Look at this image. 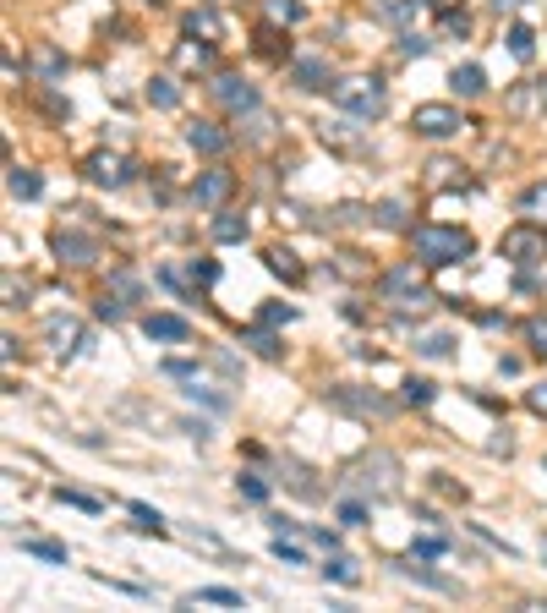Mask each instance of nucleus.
<instances>
[{
	"mask_svg": "<svg viewBox=\"0 0 547 613\" xmlns=\"http://www.w3.org/2000/svg\"><path fill=\"white\" fill-rule=\"evenodd\" d=\"M400 477H405L400 455H389V449H367V455L345 471V488L362 493V499H372V504H389V499H400V488H405Z\"/></svg>",
	"mask_w": 547,
	"mask_h": 613,
	"instance_id": "1",
	"label": "nucleus"
},
{
	"mask_svg": "<svg viewBox=\"0 0 547 613\" xmlns=\"http://www.w3.org/2000/svg\"><path fill=\"white\" fill-rule=\"evenodd\" d=\"M378 296L389 302L400 318H422L427 307H433V291H427V274H422V258H411V263H394V269H383V280H378Z\"/></svg>",
	"mask_w": 547,
	"mask_h": 613,
	"instance_id": "2",
	"label": "nucleus"
},
{
	"mask_svg": "<svg viewBox=\"0 0 547 613\" xmlns=\"http://www.w3.org/2000/svg\"><path fill=\"white\" fill-rule=\"evenodd\" d=\"M329 99H334V110L356 115V121H372V115H383V104H389V83L356 72V77H340V83L329 88Z\"/></svg>",
	"mask_w": 547,
	"mask_h": 613,
	"instance_id": "3",
	"label": "nucleus"
},
{
	"mask_svg": "<svg viewBox=\"0 0 547 613\" xmlns=\"http://www.w3.org/2000/svg\"><path fill=\"white\" fill-rule=\"evenodd\" d=\"M471 252H476V241H471V230H460V225H422L416 230V258L433 263V269L465 263Z\"/></svg>",
	"mask_w": 547,
	"mask_h": 613,
	"instance_id": "4",
	"label": "nucleus"
},
{
	"mask_svg": "<svg viewBox=\"0 0 547 613\" xmlns=\"http://www.w3.org/2000/svg\"><path fill=\"white\" fill-rule=\"evenodd\" d=\"M323 406L340 411V416H362V422H383V416H394V400H383L378 389H362V384H329V389H323Z\"/></svg>",
	"mask_w": 547,
	"mask_h": 613,
	"instance_id": "5",
	"label": "nucleus"
},
{
	"mask_svg": "<svg viewBox=\"0 0 547 613\" xmlns=\"http://www.w3.org/2000/svg\"><path fill=\"white\" fill-rule=\"evenodd\" d=\"M498 252L515 263H547V225L537 219H520V225L504 230V241H498Z\"/></svg>",
	"mask_w": 547,
	"mask_h": 613,
	"instance_id": "6",
	"label": "nucleus"
},
{
	"mask_svg": "<svg viewBox=\"0 0 547 613\" xmlns=\"http://www.w3.org/2000/svg\"><path fill=\"white\" fill-rule=\"evenodd\" d=\"M356 115H334V121H318V143L329 148V154H340V159H362L367 154V132L362 126H351Z\"/></svg>",
	"mask_w": 547,
	"mask_h": 613,
	"instance_id": "7",
	"label": "nucleus"
},
{
	"mask_svg": "<svg viewBox=\"0 0 547 613\" xmlns=\"http://www.w3.org/2000/svg\"><path fill=\"white\" fill-rule=\"evenodd\" d=\"M465 115L455 110V104H416L411 115V132L416 137H433V143H444V137H460Z\"/></svg>",
	"mask_w": 547,
	"mask_h": 613,
	"instance_id": "8",
	"label": "nucleus"
},
{
	"mask_svg": "<svg viewBox=\"0 0 547 613\" xmlns=\"http://www.w3.org/2000/svg\"><path fill=\"white\" fill-rule=\"evenodd\" d=\"M504 110L520 115V121H542V115H547V83H537V77L515 83V88L504 94Z\"/></svg>",
	"mask_w": 547,
	"mask_h": 613,
	"instance_id": "9",
	"label": "nucleus"
},
{
	"mask_svg": "<svg viewBox=\"0 0 547 613\" xmlns=\"http://www.w3.org/2000/svg\"><path fill=\"white\" fill-rule=\"evenodd\" d=\"M55 258L66 263V269H88L93 258H99V236H83V230H55Z\"/></svg>",
	"mask_w": 547,
	"mask_h": 613,
	"instance_id": "10",
	"label": "nucleus"
},
{
	"mask_svg": "<svg viewBox=\"0 0 547 613\" xmlns=\"http://www.w3.org/2000/svg\"><path fill=\"white\" fill-rule=\"evenodd\" d=\"M214 99L225 104L230 115H247V110H258V88H252L247 77H236V72H219V77H214Z\"/></svg>",
	"mask_w": 547,
	"mask_h": 613,
	"instance_id": "11",
	"label": "nucleus"
},
{
	"mask_svg": "<svg viewBox=\"0 0 547 613\" xmlns=\"http://www.w3.org/2000/svg\"><path fill=\"white\" fill-rule=\"evenodd\" d=\"M88 181L93 187H126L132 181V159H121V154H110V148H99V154H88Z\"/></svg>",
	"mask_w": 547,
	"mask_h": 613,
	"instance_id": "12",
	"label": "nucleus"
},
{
	"mask_svg": "<svg viewBox=\"0 0 547 613\" xmlns=\"http://www.w3.org/2000/svg\"><path fill=\"white\" fill-rule=\"evenodd\" d=\"M44 334H50V345H55V356H61V362H72V356L83 351V323H77V318H66V312L44 318Z\"/></svg>",
	"mask_w": 547,
	"mask_h": 613,
	"instance_id": "13",
	"label": "nucleus"
},
{
	"mask_svg": "<svg viewBox=\"0 0 547 613\" xmlns=\"http://www.w3.org/2000/svg\"><path fill=\"white\" fill-rule=\"evenodd\" d=\"M230 192H236V176H230V170H203V176L192 181V203L197 208H219Z\"/></svg>",
	"mask_w": 547,
	"mask_h": 613,
	"instance_id": "14",
	"label": "nucleus"
},
{
	"mask_svg": "<svg viewBox=\"0 0 547 613\" xmlns=\"http://www.w3.org/2000/svg\"><path fill=\"white\" fill-rule=\"evenodd\" d=\"M290 83L307 88V94H318V88H334L329 61H323V55H301V61H290Z\"/></svg>",
	"mask_w": 547,
	"mask_h": 613,
	"instance_id": "15",
	"label": "nucleus"
},
{
	"mask_svg": "<svg viewBox=\"0 0 547 613\" xmlns=\"http://www.w3.org/2000/svg\"><path fill=\"white\" fill-rule=\"evenodd\" d=\"M186 143H192L197 154L214 159V154H225V148H230V132H225V126H214V121H192V126H186Z\"/></svg>",
	"mask_w": 547,
	"mask_h": 613,
	"instance_id": "16",
	"label": "nucleus"
},
{
	"mask_svg": "<svg viewBox=\"0 0 547 613\" xmlns=\"http://www.w3.org/2000/svg\"><path fill=\"white\" fill-rule=\"evenodd\" d=\"M143 334H148V340H192V323H186V318H176V312H148V318H143Z\"/></svg>",
	"mask_w": 547,
	"mask_h": 613,
	"instance_id": "17",
	"label": "nucleus"
},
{
	"mask_svg": "<svg viewBox=\"0 0 547 613\" xmlns=\"http://www.w3.org/2000/svg\"><path fill=\"white\" fill-rule=\"evenodd\" d=\"M279 477H285V488L296 493V499H323V488L312 482V466H301V460H285V466H279Z\"/></svg>",
	"mask_w": 547,
	"mask_h": 613,
	"instance_id": "18",
	"label": "nucleus"
},
{
	"mask_svg": "<svg viewBox=\"0 0 547 613\" xmlns=\"http://www.w3.org/2000/svg\"><path fill=\"white\" fill-rule=\"evenodd\" d=\"M405 214H411V203H405V198H383V203H372V225H378V230H405V225H411Z\"/></svg>",
	"mask_w": 547,
	"mask_h": 613,
	"instance_id": "19",
	"label": "nucleus"
},
{
	"mask_svg": "<svg viewBox=\"0 0 547 613\" xmlns=\"http://www.w3.org/2000/svg\"><path fill=\"white\" fill-rule=\"evenodd\" d=\"M6 192H11V198H39L44 176H39V170H28V165H11L6 170Z\"/></svg>",
	"mask_w": 547,
	"mask_h": 613,
	"instance_id": "20",
	"label": "nucleus"
},
{
	"mask_svg": "<svg viewBox=\"0 0 547 613\" xmlns=\"http://www.w3.org/2000/svg\"><path fill=\"white\" fill-rule=\"evenodd\" d=\"M449 88H455L460 99H476V94H487V72L482 66H455V72H449Z\"/></svg>",
	"mask_w": 547,
	"mask_h": 613,
	"instance_id": "21",
	"label": "nucleus"
},
{
	"mask_svg": "<svg viewBox=\"0 0 547 613\" xmlns=\"http://www.w3.org/2000/svg\"><path fill=\"white\" fill-rule=\"evenodd\" d=\"M241 345H247V351H258V356H269V362H279V356H285V345L274 340L269 323H258V329H241Z\"/></svg>",
	"mask_w": 547,
	"mask_h": 613,
	"instance_id": "22",
	"label": "nucleus"
},
{
	"mask_svg": "<svg viewBox=\"0 0 547 613\" xmlns=\"http://www.w3.org/2000/svg\"><path fill=\"white\" fill-rule=\"evenodd\" d=\"M400 575H411V581L433 586V592H444V597H460V586L449 581V575H438V570H427V564H416V553H411V564H400Z\"/></svg>",
	"mask_w": 547,
	"mask_h": 613,
	"instance_id": "23",
	"label": "nucleus"
},
{
	"mask_svg": "<svg viewBox=\"0 0 547 613\" xmlns=\"http://www.w3.org/2000/svg\"><path fill=\"white\" fill-rule=\"evenodd\" d=\"M61 72H66V55L55 50V44H39V50H33V77H39V83H55Z\"/></svg>",
	"mask_w": 547,
	"mask_h": 613,
	"instance_id": "24",
	"label": "nucleus"
},
{
	"mask_svg": "<svg viewBox=\"0 0 547 613\" xmlns=\"http://www.w3.org/2000/svg\"><path fill=\"white\" fill-rule=\"evenodd\" d=\"M427 187H433V192H455V187H465L460 165H455V159H433V165H427Z\"/></svg>",
	"mask_w": 547,
	"mask_h": 613,
	"instance_id": "25",
	"label": "nucleus"
},
{
	"mask_svg": "<svg viewBox=\"0 0 547 613\" xmlns=\"http://www.w3.org/2000/svg\"><path fill=\"white\" fill-rule=\"evenodd\" d=\"M110 296H121V302H143V280H137L132 269H110V285H104Z\"/></svg>",
	"mask_w": 547,
	"mask_h": 613,
	"instance_id": "26",
	"label": "nucleus"
},
{
	"mask_svg": "<svg viewBox=\"0 0 547 613\" xmlns=\"http://www.w3.org/2000/svg\"><path fill=\"white\" fill-rule=\"evenodd\" d=\"M22 553H33V559H44V564H66L72 553L61 548V542H50V537H22Z\"/></svg>",
	"mask_w": 547,
	"mask_h": 613,
	"instance_id": "27",
	"label": "nucleus"
},
{
	"mask_svg": "<svg viewBox=\"0 0 547 613\" xmlns=\"http://www.w3.org/2000/svg\"><path fill=\"white\" fill-rule=\"evenodd\" d=\"M241 121H247V143H274V115L263 110V104H258V110H247Z\"/></svg>",
	"mask_w": 547,
	"mask_h": 613,
	"instance_id": "28",
	"label": "nucleus"
},
{
	"mask_svg": "<svg viewBox=\"0 0 547 613\" xmlns=\"http://www.w3.org/2000/svg\"><path fill=\"white\" fill-rule=\"evenodd\" d=\"M520 214L537 219V225H547V181H537V187L520 192Z\"/></svg>",
	"mask_w": 547,
	"mask_h": 613,
	"instance_id": "29",
	"label": "nucleus"
},
{
	"mask_svg": "<svg viewBox=\"0 0 547 613\" xmlns=\"http://www.w3.org/2000/svg\"><path fill=\"white\" fill-rule=\"evenodd\" d=\"M263 17L279 22V28H290V22H301L307 11H301V0H263Z\"/></svg>",
	"mask_w": 547,
	"mask_h": 613,
	"instance_id": "30",
	"label": "nucleus"
},
{
	"mask_svg": "<svg viewBox=\"0 0 547 613\" xmlns=\"http://www.w3.org/2000/svg\"><path fill=\"white\" fill-rule=\"evenodd\" d=\"M192 603H214V608H247L241 603V592H230V586H197Z\"/></svg>",
	"mask_w": 547,
	"mask_h": 613,
	"instance_id": "31",
	"label": "nucleus"
},
{
	"mask_svg": "<svg viewBox=\"0 0 547 613\" xmlns=\"http://www.w3.org/2000/svg\"><path fill=\"white\" fill-rule=\"evenodd\" d=\"M148 104H154V110H176V104H181V88L170 83V77H154V83H148Z\"/></svg>",
	"mask_w": 547,
	"mask_h": 613,
	"instance_id": "32",
	"label": "nucleus"
},
{
	"mask_svg": "<svg viewBox=\"0 0 547 613\" xmlns=\"http://www.w3.org/2000/svg\"><path fill=\"white\" fill-rule=\"evenodd\" d=\"M247 214H219L214 219V241H247Z\"/></svg>",
	"mask_w": 547,
	"mask_h": 613,
	"instance_id": "33",
	"label": "nucleus"
},
{
	"mask_svg": "<svg viewBox=\"0 0 547 613\" xmlns=\"http://www.w3.org/2000/svg\"><path fill=\"white\" fill-rule=\"evenodd\" d=\"M263 263H269L274 274H285V280H301V263H296V252H290V247H269V252H263Z\"/></svg>",
	"mask_w": 547,
	"mask_h": 613,
	"instance_id": "34",
	"label": "nucleus"
},
{
	"mask_svg": "<svg viewBox=\"0 0 547 613\" xmlns=\"http://www.w3.org/2000/svg\"><path fill=\"white\" fill-rule=\"evenodd\" d=\"M433 400H438L433 378H405V406H433Z\"/></svg>",
	"mask_w": 547,
	"mask_h": 613,
	"instance_id": "35",
	"label": "nucleus"
},
{
	"mask_svg": "<svg viewBox=\"0 0 547 613\" xmlns=\"http://www.w3.org/2000/svg\"><path fill=\"white\" fill-rule=\"evenodd\" d=\"M531 50H537V33H531L526 22H515V28H509V55H515V61H531Z\"/></svg>",
	"mask_w": 547,
	"mask_h": 613,
	"instance_id": "36",
	"label": "nucleus"
},
{
	"mask_svg": "<svg viewBox=\"0 0 547 613\" xmlns=\"http://www.w3.org/2000/svg\"><path fill=\"white\" fill-rule=\"evenodd\" d=\"M416 351L433 356V362H444V356H455V334H422V340H416Z\"/></svg>",
	"mask_w": 547,
	"mask_h": 613,
	"instance_id": "37",
	"label": "nucleus"
},
{
	"mask_svg": "<svg viewBox=\"0 0 547 613\" xmlns=\"http://www.w3.org/2000/svg\"><path fill=\"white\" fill-rule=\"evenodd\" d=\"M186 33H192V39H197V33H203V39L214 44V39H219V17H214V11H208V6H203V11H192V17H186Z\"/></svg>",
	"mask_w": 547,
	"mask_h": 613,
	"instance_id": "38",
	"label": "nucleus"
},
{
	"mask_svg": "<svg viewBox=\"0 0 547 613\" xmlns=\"http://www.w3.org/2000/svg\"><path fill=\"white\" fill-rule=\"evenodd\" d=\"M55 499L72 504V510H88V515H99V510H104V504L93 499V493H83V488H55Z\"/></svg>",
	"mask_w": 547,
	"mask_h": 613,
	"instance_id": "39",
	"label": "nucleus"
},
{
	"mask_svg": "<svg viewBox=\"0 0 547 613\" xmlns=\"http://www.w3.org/2000/svg\"><path fill=\"white\" fill-rule=\"evenodd\" d=\"M236 488H241V499H252V504H263V499H269V482H263L258 471H241V477H236Z\"/></svg>",
	"mask_w": 547,
	"mask_h": 613,
	"instance_id": "40",
	"label": "nucleus"
},
{
	"mask_svg": "<svg viewBox=\"0 0 547 613\" xmlns=\"http://www.w3.org/2000/svg\"><path fill=\"white\" fill-rule=\"evenodd\" d=\"M334 515H340V526H367V499H362V493H356V499H340V510H334Z\"/></svg>",
	"mask_w": 547,
	"mask_h": 613,
	"instance_id": "41",
	"label": "nucleus"
},
{
	"mask_svg": "<svg viewBox=\"0 0 547 613\" xmlns=\"http://www.w3.org/2000/svg\"><path fill=\"white\" fill-rule=\"evenodd\" d=\"M132 520H137V531H154V537H165V515L159 510H148V504H132Z\"/></svg>",
	"mask_w": 547,
	"mask_h": 613,
	"instance_id": "42",
	"label": "nucleus"
},
{
	"mask_svg": "<svg viewBox=\"0 0 547 613\" xmlns=\"http://www.w3.org/2000/svg\"><path fill=\"white\" fill-rule=\"evenodd\" d=\"M197 373H203V362H186V356H170L165 362V378H181V384H197Z\"/></svg>",
	"mask_w": 547,
	"mask_h": 613,
	"instance_id": "43",
	"label": "nucleus"
},
{
	"mask_svg": "<svg viewBox=\"0 0 547 613\" xmlns=\"http://www.w3.org/2000/svg\"><path fill=\"white\" fill-rule=\"evenodd\" d=\"M323 575H329V581H340V586H356V564L340 559V553H334V564H323Z\"/></svg>",
	"mask_w": 547,
	"mask_h": 613,
	"instance_id": "44",
	"label": "nucleus"
},
{
	"mask_svg": "<svg viewBox=\"0 0 547 613\" xmlns=\"http://www.w3.org/2000/svg\"><path fill=\"white\" fill-rule=\"evenodd\" d=\"M290 318H296V307H290V302H269L258 312V323H269V329H279V323H290Z\"/></svg>",
	"mask_w": 547,
	"mask_h": 613,
	"instance_id": "45",
	"label": "nucleus"
},
{
	"mask_svg": "<svg viewBox=\"0 0 547 613\" xmlns=\"http://www.w3.org/2000/svg\"><path fill=\"white\" fill-rule=\"evenodd\" d=\"M411 553H416V559H438V553H449V542L444 537H416Z\"/></svg>",
	"mask_w": 547,
	"mask_h": 613,
	"instance_id": "46",
	"label": "nucleus"
},
{
	"mask_svg": "<svg viewBox=\"0 0 547 613\" xmlns=\"http://www.w3.org/2000/svg\"><path fill=\"white\" fill-rule=\"evenodd\" d=\"M192 280L197 285H219V263L214 258H192Z\"/></svg>",
	"mask_w": 547,
	"mask_h": 613,
	"instance_id": "47",
	"label": "nucleus"
},
{
	"mask_svg": "<svg viewBox=\"0 0 547 613\" xmlns=\"http://www.w3.org/2000/svg\"><path fill=\"white\" fill-rule=\"evenodd\" d=\"M526 340H531V351L547 356V318H531V323H526Z\"/></svg>",
	"mask_w": 547,
	"mask_h": 613,
	"instance_id": "48",
	"label": "nucleus"
},
{
	"mask_svg": "<svg viewBox=\"0 0 547 613\" xmlns=\"http://www.w3.org/2000/svg\"><path fill=\"white\" fill-rule=\"evenodd\" d=\"M214 55H208V44H181V66H208Z\"/></svg>",
	"mask_w": 547,
	"mask_h": 613,
	"instance_id": "49",
	"label": "nucleus"
},
{
	"mask_svg": "<svg viewBox=\"0 0 547 613\" xmlns=\"http://www.w3.org/2000/svg\"><path fill=\"white\" fill-rule=\"evenodd\" d=\"M274 559H285V564H307V553L296 548V542H285V537H274Z\"/></svg>",
	"mask_w": 547,
	"mask_h": 613,
	"instance_id": "50",
	"label": "nucleus"
},
{
	"mask_svg": "<svg viewBox=\"0 0 547 613\" xmlns=\"http://www.w3.org/2000/svg\"><path fill=\"white\" fill-rule=\"evenodd\" d=\"M465 28H471V17H465V11H444V33H449V39H455V33L465 39Z\"/></svg>",
	"mask_w": 547,
	"mask_h": 613,
	"instance_id": "51",
	"label": "nucleus"
},
{
	"mask_svg": "<svg viewBox=\"0 0 547 613\" xmlns=\"http://www.w3.org/2000/svg\"><path fill=\"white\" fill-rule=\"evenodd\" d=\"M312 542H318V548H329V553H340V531H323V526H312L307 531Z\"/></svg>",
	"mask_w": 547,
	"mask_h": 613,
	"instance_id": "52",
	"label": "nucleus"
},
{
	"mask_svg": "<svg viewBox=\"0 0 547 613\" xmlns=\"http://www.w3.org/2000/svg\"><path fill=\"white\" fill-rule=\"evenodd\" d=\"M526 406L537 411V416H547V384H537V389H526Z\"/></svg>",
	"mask_w": 547,
	"mask_h": 613,
	"instance_id": "53",
	"label": "nucleus"
},
{
	"mask_svg": "<svg viewBox=\"0 0 547 613\" xmlns=\"http://www.w3.org/2000/svg\"><path fill=\"white\" fill-rule=\"evenodd\" d=\"M427 44H433V39H416V33H405V44H400V55H427Z\"/></svg>",
	"mask_w": 547,
	"mask_h": 613,
	"instance_id": "54",
	"label": "nucleus"
},
{
	"mask_svg": "<svg viewBox=\"0 0 547 613\" xmlns=\"http://www.w3.org/2000/svg\"><path fill=\"white\" fill-rule=\"evenodd\" d=\"M493 6H498V11H515V6H526V0H493Z\"/></svg>",
	"mask_w": 547,
	"mask_h": 613,
	"instance_id": "55",
	"label": "nucleus"
},
{
	"mask_svg": "<svg viewBox=\"0 0 547 613\" xmlns=\"http://www.w3.org/2000/svg\"><path fill=\"white\" fill-rule=\"evenodd\" d=\"M154 6H165V0H154Z\"/></svg>",
	"mask_w": 547,
	"mask_h": 613,
	"instance_id": "56",
	"label": "nucleus"
},
{
	"mask_svg": "<svg viewBox=\"0 0 547 613\" xmlns=\"http://www.w3.org/2000/svg\"><path fill=\"white\" fill-rule=\"evenodd\" d=\"M542 466H547V460H542Z\"/></svg>",
	"mask_w": 547,
	"mask_h": 613,
	"instance_id": "57",
	"label": "nucleus"
}]
</instances>
